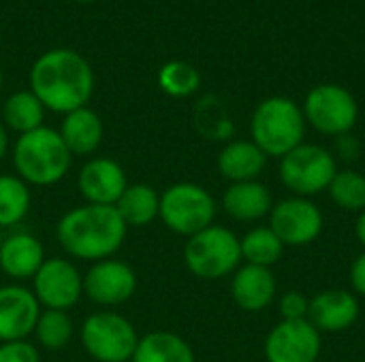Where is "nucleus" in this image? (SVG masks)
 I'll list each match as a JSON object with an SVG mask.
<instances>
[{
  "instance_id": "4468645a",
  "label": "nucleus",
  "mask_w": 365,
  "mask_h": 362,
  "mask_svg": "<svg viewBox=\"0 0 365 362\" xmlns=\"http://www.w3.org/2000/svg\"><path fill=\"white\" fill-rule=\"evenodd\" d=\"M126 186V173L113 158H90L77 173V190L88 205L115 207Z\"/></svg>"
},
{
  "instance_id": "473e14b6",
  "label": "nucleus",
  "mask_w": 365,
  "mask_h": 362,
  "mask_svg": "<svg viewBox=\"0 0 365 362\" xmlns=\"http://www.w3.org/2000/svg\"><path fill=\"white\" fill-rule=\"evenodd\" d=\"M336 154H338L342 160H346V162L357 160L359 154H361V143H359V139L353 137L351 132L338 137V141H336Z\"/></svg>"
},
{
  "instance_id": "c9c22d12",
  "label": "nucleus",
  "mask_w": 365,
  "mask_h": 362,
  "mask_svg": "<svg viewBox=\"0 0 365 362\" xmlns=\"http://www.w3.org/2000/svg\"><path fill=\"white\" fill-rule=\"evenodd\" d=\"M0 90H2V68H0Z\"/></svg>"
},
{
  "instance_id": "c756f323",
  "label": "nucleus",
  "mask_w": 365,
  "mask_h": 362,
  "mask_svg": "<svg viewBox=\"0 0 365 362\" xmlns=\"http://www.w3.org/2000/svg\"><path fill=\"white\" fill-rule=\"evenodd\" d=\"M308 307L310 299L297 290L284 292L278 301V312L282 320H308Z\"/></svg>"
},
{
  "instance_id": "7c9ffc66",
  "label": "nucleus",
  "mask_w": 365,
  "mask_h": 362,
  "mask_svg": "<svg viewBox=\"0 0 365 362\" xmlns=\"http://www.w3.org/2000/svg\"><path fill=\"white\" fill-rule=\"evenodd\" d=\"M0 362H41V354L28 339L6 341L0 344Z\"/></svg>"
},
{
  "instance_id": "e433bc0d",
  "label": "nucleus",
  "mask_w": 365,
  "mask_h": 362,
  "mask_svg": "<svg viewBox=\"0 0 365 362\" xmlns=\"http://www.w3.org/2000/svg\"><path fill=\"white\" fill-rule=\"evenodd\" d=\"M77 2H92V0H77Z\"/></svg>"
},
{
  "instance_id": "412c9836",
  "label": "nucleus",
  "mask_w": 365,
  "mask_h": 362,
  "mask_svg": "<svg viewBox=\"0 0 365 362\" xmlns=\"http://www.w3.org/2000/svg\"><path fill=\"white\" fill-rule=\"evenodd\" d=\"M58 132L71 156H90L101 147L105 128L98 113L88 107H81L64 115Z\"/></svg>"
},
{
  "instance_id": "a211bd4d",
  "label": "nucleus",
  "mask_w": 365,
  "mask_h": 362,
  "mask_svg": "<svg viewBox=\"0 0 365 362\" xmlns=\"http://www.w3.org/2000/svg\"><path fill=\"white\" fill-rule=\"evenodd\" d=\"M43 243L30 233H13L0 243V271L13 282H26L36 275L45 262Z\"/></svg>"
},
{
  "instance_id": "4c0bfd02",
  "label": "nucleus",
  "mask_w": 365,
  "mask_h": 362,
  "mask_svg": "<svg viewBox=\"0 0 365 362\" xmlns=\"http://www.w3.org/2000/svg\"><path fill=\"white\" fill-rule=\"evenodd\" d=\"M0 243H2V237H0Z\"/></svg>"
},
{
  "instance_id": "bb28decb",
  "label": "nucleus",
  "mask_w": 365,
  "mask_h": 362,
  "mask_svg": "<svg viewBox=\"0 0 365 362\" xmlns=\"http://www.w3.org/2000/svg\"><path fill=\"white\" fill-rule=\"evenodd\" d=\"M327 192H329V198L342 211L361 213L365 209V175L355 169L338 171Z\"/></svg>"
},
{
  "instance_id": "ddd939ff",
  "label": "nucleus",
  "mask_w": 365,
  "mask_h": 362,
  "mask_svg": "<svg viewBox=\"0 0 365 362\" xmlns=\"http://www.w3.org/2000/svg\"><path fill=\"white\" fill-rule=\"evenodd\" d=\"M137 292L135 269L118 258L92 262L83 275V294L101 307L124 305Z\"/></svg>"
},
{
  "instance_id": "9d476101",
  "label": "nucleus",
  "mask_w": 365,
  "mask_h": 362,
  "mask_svg": "<svg viewBox=\"0 0 365 362\" xmlns=\"http://www.w3.org/2000/svg\"><path fill=\"white\" fill-rule=\"evenodd\" d=\"M269 228L278 235L284 247H306L314 243L325 226L323 211L304 196H287L274 203L269 211Z\"/></svg>"
},
{
  "instance_id": "72a5a7b5",
  "label": "nucleus",
  "mask_w": 365,
  "mask_h": 362,
  "mask_svg": "<svg viewBox=\"0 0 365 362\" xmlns=\"http://www.w3.org/2000/svg\"><path fill=\"white\" fill-rule=\"evenodd\" d=\"M355 237H357V241L361 243V247L365 250V209L361 213H357V220H355Z\"/></svg>"
},
{
  "instance_id": "393cba45",
  "label": "nucleus",
  "mask_w": 365,
  "mask_h": 362,
  "mask_svg": "<svg viewBox=\"0 0 365 362\" xmlns=\"http://www.w3.org/2000/svg\"><path fill=\"white\" fill-rule=\"evenodd\" d=\"M242 260L246 265L272 269L284 254V245L269 226H255L240 239Z\"/></svg>"
},
{
  "instance_id": "1a4fd4ad",
  "label": "nucleus",
  "mask_w": 365,
  "mask_h": 362,
  "mask_svg": "<svg viewBox=\"0 0 365 362\" xmlns=\"http://www.w3.org/2000/svg\"><path fill=\"white\" fill-rule=\"evenodd\" d=\"M304 117L317 132L325 137L349 134L359 119V105L355 96L336 83H321L312 87L304 100Z\"/></svg>"
},
{
  "instance_id": "0eeeda50",
  "label": "nucleus",
  "mask_w": 365,
  "mask_h": 362,
  "mask_svg": "<svg viewBox=\"0 0 365 362\" xmlns=\"http://www.w3.org/2000/svg\"><path fill=\"white\" fill-rule=\"evenodd\" d=\"M216 211V201L210 190L192 181L173 183L160 194L158 218L171 233L186 239L212 226Z\"/></svg>"
},
{
  "instance_id": "a878e982",
  "label": "nucleus",
  "mask_w": 365,
  "mask_h": 362,
  "mask_svg": "<svg viewBox=\"0 0 365 362\" xmlns=\"http://www.w3.org/2000/svg\"><path fill=\"white\" fill-rule=\"evenodd\" d=\"M30 205V186L17 175H0V228H13L24 222Z\"/></svg>"
},
{
  "instance_id": "39448f33",
  "label": "nucleus",
  "mask_w": 365,
  "mask_h": 362,
  "mask_svg": "<svg viewBox=\"0 0 365 362\" xmlns=\"http://www.w3.org/2000/svg\"><path fill=\"white\" fill-rule=\"evenodd\" d=\"M184 265L195 277L205 282L229 277L242 265L240 237L227 226L212 224L186 239Z\"/></svg>"
},
{
  "instance_id": "f8f14e48",
  "label": "nucleus",
  "mask_w": 365,
  "mask_h": 362,
  "mask_svg": "<svg viewBox=\"0 0 365 362\" xmlns=\"http://www.w3.org/2000/svg\"><path fill=\"white\" fill-rule=\"evenodd\" d=\"M321 350V333L308 320H280L263 344L267 362H317Z\"/></svg>"
},
{
  "instance_id": "f704fd0d",
  "label": "nucleus",
  "mask_w": 365,
  "mask_h": 362,
  "mask_svg": "<svg viewBox=\"0 0 365 362\" xmlns=\"http://www.w3.org/2000/svg\"><path fill=\"white\" fill-rule=\"evenodd\" d=\"M6 151H9V132H6L4 124L0 122V160L6 156Z\"/></svg>"
},
{
  "instance_id": "f03ea898",
  "label": "nucleus",
  "mask_w": 365,
  "mask_h": 362,
  "mask_svg": "<svg viewBox=\"0 0 365 362\" xmlns=\"http://www.w3.org/2000/svg\"><path fill=\"white\" fill-rule=\"evenodd\" d=\"M128 226L115 207L109 205H79L66 211L56 226L60 247L77 260L98 262L113 258L126 239Z\"/></svg>"
},
{
  "instance_id": "f257e3e1",
  "label": "nucleus",
  "mask_w": 365,
  "mask_h": 362,
  "mask_svg": "<svg viewBox=\"0 0 365 362\" xmlns=\"http://www.w3.org/2000/svg\"><path fill=\"white\" fill-rule=\"evenodd\" d=\"M30 92L45 109L66 115L88 105L94 92V73L81 53L51 49L32 64Z\"/></svg>"
},
{
  "instance_id": "9b49d317",
  "label": "nucleus",
  "mask_w": 365,
  "mask_h": 362,
  "mask_svg": "<svg viewBox=\"0 0 365 362\" xmlns=\"http://www.w3.org/2000/svg\"><path fill=\"white\" fill-rule=\"evenodd\" d=\"M32 292L41 309L68 312L83 297V275L68 258H45L32 277Z\"/></svg>"
},
{
  "instance_id": "5701e85b",
  "label": "nucleus",
  "mask_w": 365,
  "mask_h": 362,
  "mask_svg": "<svg viewBox=\"0 0 365 362\" xmlns=\"http://www.w3.org/2000/svg\"><path fill=\"white\" fill-rule=\"evenodd\" d=\"M115 209L128 228H143L158 218L160 194L150 183H128Z\"/></svg>"
},
{
  "instance_id": "7ed1b4c3",
  "label": "nucleus",
  "mask_w": 365,
  "mask_h": 362,
  "mask_svg": "<svg viewBox=\"0 0 365 362\" xmlns=\"http://www.w3.org/2000/svg\"><path fill=\"white\" fill-rule=\"evenodd\" d=\"M11 158L15 175L36 188H47L62 181L73 162L60 132L47 126L19 134L11 149Z\"/></svg>"
},
{
  "instance_id": "c85d7f7f",
  "label": "nucleus",
  "mask_w": 365,
  "mask_h": 362,
  "mask_svg": "<svg viewBox=\"0 0 365 362\" xmlns=\"http://www.w3.org/2000/svg\"><path fill=\"white\" fill-rule=\"evenodd\" d=\"M201 75L199 70L182 60H171L158 70V85L165 94L173 98H186L199 90Z\"/></svg>"
},
{
  "instance_id": "4be33fe9",
  "label": "nucleus",
  "mask_w": 365,
  "mask_h": 362,
  "mask_svg": "<svg viewBox=\"0 0 365 362\" xmlns=\"http://www.w3.org/2000/svg\"><path fill=\"white\" fill-rule=\"evenodd\" d=\"M130 362H197L190 344L169 331H154L139 337Z\"/></svg>"
},
{
  "instance_id": "dca6fc26",
  "label": "nucleus",
  "mask_w": 365,
  "mask_h": 362,
  "mask_svg": "<svg viewBox=\"0 0 365 362\" xmlns=\"http://www.w3.org/2000/svg\"><path fill=\"white\" fill-rule=\"evenodd\" d=\"M359 299L344 288L321 290L310 299L308 322L319 333H344L359 318Z\"/></svg>"
},
{
  "instance_id": "b1692460",
  "label": "nucleus",
  "mask_w": 365,
  "mask_h": 362,
  "mask_svg": "<svg viewBox=\"0 0 365 362\" xmlns=\"http://www.w3.org/2000/svg\"><path fill=\"white\" fill-rule=\"evenodd\" d=\"M43 119H45V107L30 90L11 94L2 105L4 128L13 130L17 134H26V132L41 128Z\"/></svg>"
},
{
  "instance_id": "20e7f679",
  "label": "nucleus",
  "mask_w": 365,
  "mask_h": 362,
  "mask_svg": "<svg viewBox=\"0 0 365 362\" xmlns=\"http://www.w3.org/2000/svg\"><path fill=\"white\" fill-rule=\"evenodd\" d=\"M306 117L302 107L287 96H269L257 105L250 119V141L267 156L282 158L304 143Z\"/></svg>"
},
{
  "instance_id": "f3484780",
  "label": "nucleus",
  "mask_w": 365,
  "mask_h": 362,
  "mask_svg": "<svg viewBox=\"0 0 365 362\" xmlns=\"http://www.w3.org/2000/svg\"><path fill=\"white\" fill-rule=\"evenodd\" d=\"M278 286L272 269L257 265H240L231 275V299L248 314H259L267 309L276 299Z\"/></svg>"
},
{
  "instance_id": "6ab92c4d",
  "label": "nucleus",
  "mask_w": 365,
  "mask_h": 362,
  "mask_svg": "<svg viewBox=\"0 0 365 362\" xmlns=\"http://www.w3.org/2000/svg\"><path fill=\"white\" fill-rule=\"evenodd\" d=\"M272 207L274 196L259 179L229 183L222 194V209L235 222H259L269 215Z\"/></svg>"
},
{
  "instance_id": "cd10ccee",
  "label": "nucleus",
  "mask_w": 365,
  "mask_h": 362,
  "mask_svg": "<svg viewBox=\"0 0 365 362\" xmlns=\"http://www.w3.org/2000/svg\"><path fill=\"white\" fill-rule=\"evenodd\" d=\"M34 337L45 350H62L73 337V320L68 312L41 309L34 326Z\"/></svg>"
},
{
  "instance_id": "aec40b11",
  "label": "nucleus",
  "mask_w": 365,
  "mask_h": 362,
  "mask_svg": "<svg viewBox=\"0 0 365 362\" xmlns=\"http://www.w3.org/2000/svg\"><path fill=\"white\" fill-rule=\"evenodd\" d=\"M265 164H267V156L252 141H244V139L229 141L216 158L218 173L229 183L259 179Z\"/></svg>"
},
{
  "instance_id": "423d86ee",
  "label": "nucleus",
  "mask_w": 365,
  "mask_h": 362,
  "mask_svg": "<svg viewBox=\"0 0 365 362\" xmlns=\"http://www.w3.org/2000/svg\"><path fill=\"white\" fill-rule=\"evenodd\" d=\"M338 173L336 156L317 143H302L293 151L280 158L278 177L291 196L312 198L327 192L331 179Z\"/></svg>"
},
{
  "instance_id": "6e6552de",
  "label": "nucleus",
  "mask_w": 365,
  "mask_h": 362,
  "mask_svg": "<svg viewBox=\"0 0 365 362\" xmlns=\"http://www.w3.org/2000/svg\"><path fill=\"white\" fill-rule=\"evenodd\" d=\"M79 339L96 362H130L139 344L137 329L118 312H96L79 329Z\"/></svg>"
},
{
  "instance_id": "2eb2a0df",
  "label": "nucleus",
  "mask_w": 365,
  "mask_h": 362,
  "mask_svg": "<svg viewBox=\"0 0 365 362\" xmlns=\"http://www.w3.org/2000/svg\"><path fill=\"white\" fill-rule=\"evenodd\" d=\"M38 316L41 305L32 290L19 284L0 286V344L28 339Z\"/></svg>"
},
{
  "instance_id": "2f4dec72",
  "label": "nucleus",
  "mask_w": 365,
  "mask_h": 362,
  "mask_svg": "<svg viewBox=\"0 0 365 362\" xmlns=\"http://www.w3.org/2000/svg\"><path fill=\"white\" fill-rule=\"evenodd\" d=\"M349 280H351V288L353 294L359 299H365V250L353 260L351 271H349Z\"/></svg>"
}]
</instances>
